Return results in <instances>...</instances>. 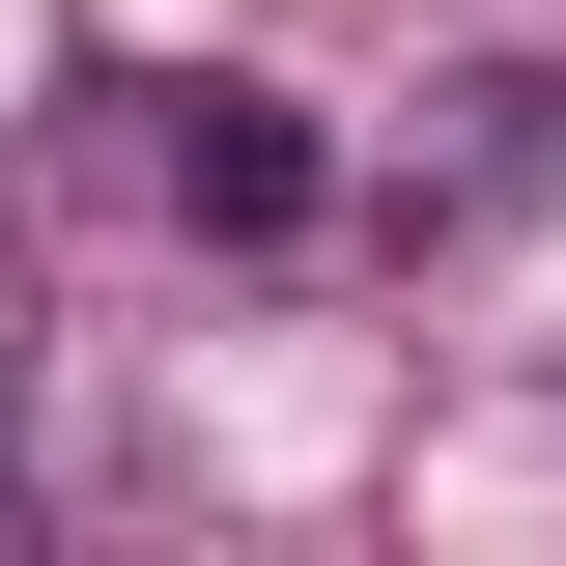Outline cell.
I'll use <instances>...</instances> for the list:
<instances>
[{
  "mask_svg": "<svg viewBox=\"0 0 566 566\" xmlns=\"http://www.w3.org/2000/svg\"><path fill=\"white\" fill-rule=\"evenodd\" d=\"M368 199H397V255H510V227L566 199V85H538V57H453V85L397 114Z\"/></svg>",
  "mask_w": 566,
  "mask_h": 566,
  "instance_id": "6da1fadb",
  "label": "cell"
},
{
  "mask_svg": "<svg viewBox=\"0 0 566 566\" xmlns=\"http://www.w3.org/2000/svg\"><path fill=\"white\" fill-rule=\"evenodd\" d=\"M114 114H142V199L199 227V255H283V227L340 199V142L283 114V85H114Z\"/></svg>",
  "mask_w": 566,
  "mask_h": 566,
  "instance_id": "7a4b0ae2",
  "label": "cell"
},
{
  "mask_svg": "<svg viewBox=\"0 0 566 566\" xmlns=\"http://www.w3.org/2000/svg\"><path fill=\"white\" fill-rule=\"evenodd\" d=\"M0 397H29V255H0Z\"/></svg>",
  "mask_w": 566,
  "mask_h": 566,
  "instance_id": "3957f363",
  "label": "cell"
},
{
  "mask_svg": "<svg viewBox=\"0 0 566 566\" xmlns=\"http://www.w3.org/2000/svg\"><path fill=\"white\" fill-rule=\"evenodd\" d=\"M0 538H29V482H0Z\"/></svg>",
  "mask_w": 566,
  "mask_h": 566,
  "instance_id": "277c9868",
  "label": "cell"
}]
</instances>
